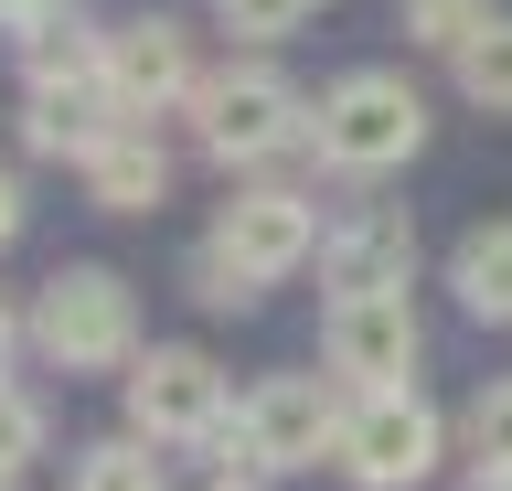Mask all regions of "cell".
Instances as JSON below:
<instances>
[{"label":"cell","instance_id":"obj_1","mask_svg":"<svg viewBox=\"0 0 512 491\" xmlns=\"http://www.w3.org/2000/svg\"><path fill=\"white\" fill-rule=\"evenodd\" d=\"M310 150L352 182H374V171H406L427 150V97H416L395 65H352L331 97L310 107Z\"/></svg>","mask_w":512,"mask_h":491},{"label":"cell","instance_id":"obj_2","mask_svg":"<svg viewBox=\"0 0 512 491\" xmlns=\"http://www.w3.org/2000/svg\"><path fill=\"white\" fill-rule=\"evenodd\" d=\"M203 449L224 459V481H256V470H310L320 449H342V395L320 374H267V385L235 406V427H214Z\"/></svg>","mask_w":512,"mask_h":491},{"label":"cell","instance_id":"obj_3","mask_svg":"<svg viewBox=\"0 0 512 491\" xmlns=\"http://www.w3.org/2000/svg\"><path fill=\"white\" fill-rule=\"evenodd\" d=\"M192 139L224 171H256V161H278V150L310 139V107H299V86L278 65H224V75L192 86Z\"/></svg>","mask_w":512,"mask_h":491},{"label":"cell","instance_id":"obj_4","mask_svg":"<svg viewBox=\"0 0 512 491\" xmlns=\"http://www.w3.org/2000/svg\"><path fill=\"white\" fill-rule=\"evenodd\" d=\"M32 342H43L64 374L139 363V299H128V278L118 267H54L43 299H32Z\"/></svg>","mask_w":512,"mask_h":491},{"label":"cell","instance_id":"obj_5","mask_svg":"<svg viewBox=\"0 0 512 491\" xmlns=\"http://www.w3.org/2000/svg\"><path fill=\"white\" fill-rule=\"evenodd\" d=\"M224 427V363L192 353V342H160V353L128 363V438L150 449H192Z\"/></svg>","mask_w":512,"mask_h":491},{"label":"cell","instance_id":"obj_6","mask_svg":"<svg viewBox=\"0 0 512 491\" xmlns=\"http://www.w3.org/2000/svg\"><path fill=\"white\" fill-rule=\"evenodd\" d=\"M320 353H331V374H342L352 395H395V385H416V363H427V321H416L406 289H384V299H331Z\"/></svg>","mask_w":512,"mask_h":491},{"label":"cell","instance_id":"obj_7","mask_svg":"<svg viewBox=\"0 0 512 491\" xmlns=\"http://www.w3.org/2000/svg\"><path fill=\"white\" fill-rule=\"evenodd\" d=\"M352 470L363 491H416L427 470H438V406L416 385H395V395H352L342 406V449H331Z\"/></svg>","mask_w":512,"mask_h":491},{"label":"cell","instance_id":"obj_8","mask_svg":"<svg viewBox=\"0 0 512 491\" xmlns=\"http://www.w3.org/2000/svg\"><path fill=\"white\" fill-rule=\"evenodd\" d=\"M203 246H224V257L267 289V278H288V267L320 257V203L288 193V182H256V193H235V203L214 214V235H203Z\"/></svg>","mask_w":512,"mask_h":491},{"label":"cell","instance_id":"obj_9","mask_svg":"<svg viewBox=\"0 0 512 491\" xmlns=\"http://www.w3.org/2000/svg\"><path fill=\"white\" fill-rule=\"evenodd\" d=\"M192 86H203V65H192V33L182 22H118L107 33V97L128 107V118H160V107H192Z\"/></svg>","mask_w":512,"mask_h":491},{"label":"cell","instance_id":"obj_10","mask_svg":"<svg viewBox=\"0 0 512 491\" xmlns=\"http://www.w3.org/2000/svg\"><path fill=\"white\" fill-rule=\"evenodd\" d=\"M406 267H416V225L395 203H363V214H342V225L320 235L331 299H384V289H406Z\"/></svg>","mask_w":512,"mask_h":491},{"label":"cell","instance_id":"obj_11","mask_svg":"<svg viewBox=\"0 0 512 491\" xmlns=\"http://www.w3.org/2000/svg\"><path fill=\"white\" fill-rule=\"evenodd\" d=\"M118 129H128V107L107 97V75H75V86H32V107H22V139L43 150V161H75V171H86Z\"/></svg>","mask_w":512,"mask_h":491},{"label":"cell","instance_id":"obj_12","mask_svg":"<svg viewBox=\"0 0 512 491\" xmlns=\"http://www.w3.org/2000/svg\"><path fill=\"white\" fill-rule=\"evenodd\" d=\"M86 193H96V214H150V203L171 193V150H160L150 118H128V129L86 161Z\"/></svg>","mask_w":512,"mask_h":491},{"label":"cell","instance_id":"obj_13","mask_svg":"<svg viewBox=\"0 0 512 491\" xmlns=\"http://www.w3.org/2000/svg\"><path fill=\"white\" fill-rule=\"evenodd\" d=\"M22 75L32 86H75V75H107V33H96L75 0H54L43 22L22 33Z\"/></svg>","mask_w":512,"mask_h":491},{"label":"cell","instance_id":"obj_14","mask_svg":"<svg viewBox=\"0 0 512 491\" xmlns=\"http://www.w3.org/2000/svg\"><path fill=\"white\" fill-rule=\"evenodd\" d=\"M448 289H459V310H470V321L512 331V225H470V235H459Z\"/></svg>","mask_w":512,"mask_h":491},{"label":"cell","instance_id":"obj_15","mask_svg":"<svg viewBox=\"0 0 512 491\" xmlns=\"http://www.w3.org/2000/svg\"><path fill=\"white\" fill-rule=\"evenodd\" d=\"M448 65H459V97H470L480 118H512V11H502V22H480Z\"/></svg>","mask_w":512,"mask_h":491},{"label":"cell","instance_id":"obj_16","mask_svg":"<svg viewBox=\"0 0 512 491\" xmlns=\"http://www.w3.org/2000/svg\"><path fill=\"white\" fill-rule=\"evenodd\" d=\"M64 491H171V481H160L150 438H96V449L64 470Z\"/></svg>","mask_w":512,"mask_h":491},{"label":"cell","instance_id":"obj_17","mask_svg":"<svg viewBox=\"0 0 512 491\" xmlns=\"http://www.w3.org/2000/svg\"><path fill=\"white\" fill-rule=\"evenodd\" d=\"M470 459H480V481L512 491V385H480L470 406Z\"/></svg>","mask_w":512,"mask_h":491},{"label":"cell","instance_id":"obj_18","mask_svg":"<svg viewBox=\"0 0 512 491\" xmlns=\"http://www.w3.org/2000/svg\"><path fill=\"white\" fill-rule=\"evenodd\" d=\"M395 22H406V43H438V54H459V43L491 22V0H395Z\"/></svg>","mask_w":512,"mask_h":491},{"label":"cell","instance_id":"obj_19","mask_svg":"<svg viewBox=\"0 0 512 491\" xmlns=\"http://www.w3.org/2000/svg\"><path fill=\"white\" fill-rule=\"evenodd\" d=\"M43 438H54V417H43V395L0 385V481H22L32 459H43Z\"/></svg>","mask_w":512,"mask_h":491},{"label":"cell","instance_id":"obj_20","mask_svg":"<svg viewBox=\"0 0 512 491\" xmlns=\"http://www.w3.org/2000/svg\"><path fill=\"white\" fill-rule=\"evenodd\" d=\"M192 299H203V310H246V299H256V278L224 257V246H192Z\"/></svg>","mask_w":512,"mask_h":491},{"label":"cell","instance_id":"obj_21","mask_svg":"<svg viewBox=\"0 0 512 491\" xmlns=\"http://www.w3.org/2000/svg\"><path fill=\"white\" fill-rule=\"evenodd\" d=\"M320 0H224V22L235 33H288V22H310Z\"/></svg>","mask_w":512,"mask_h":491},{"label":"cell","instance_id":"obj_22","mask_svg":"<svg viewBox=\"0 0 512 491\" xmlns=\"http://www.w3.org/2000/svg\"><path fill=\"white\" fill-rule=\"evenodd\" d=\"M43 11H54V0H0V33H32Z\"/></svg>","mask_w":512,"mask_h":491},{"label":"cell","instance_id":"obj_23","mask_svg":"<svg viewBox=\"0 0 512 491\" xmlns=\"http://www.w3.org/2000/svg\"><path fill=\"white\" fill-rule=\"evenodd\" d=\"M11 235H22V182L0 171V246H11Z\"/></svg>","mask_w":512,"mask_h":491},{"label":"cell","instance_id":"obj_24","mask_svg":"<svg viewBox=\"0 0 512 491\" xmlns=\"http://www.w3.org/2000/svg\"><path fill=\"white\" fill-rule=\"evenodd\" d=\"M0 353H11V310H0Z\"/></svg>","mask_w":512,"mask_h":491},{"label":"cell","instance_id":"obj_25","mask_svg":"<svg viewBox=\"0 0 512 491\" xmlns=\"http://www.w3.org/2000/svg\"><path fill=\"white\" fill-rule=\"evenodd\" d=\"M214 491H256V481H214Z\"/></svg>","mask_w":512,"mask_h":491},{"label":"cell","instance_id":"obj_26","mask_svg":"<svg viewBox=\"0 0 512 491\" xmlns=\"http://www.w3.org/2000/svg\"><path fill=\"white\" fill-rule=\"evenodd\" d=\"M480 491H491V481H480Z\"/></svg>","mask_w":512,"mask_h":491}]
</instances>
